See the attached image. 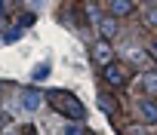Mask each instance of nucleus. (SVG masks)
I'll list each match as a JSON object with an SVG mask.
<instances>
[{"label":"nucleus","instance_id":"2","mask_svg":"<svg viewBox=\"0 0 157 135\" xmlns=\"http://www.w3.org/2000/svg\"><path fill=\"white\" fill-rule=\"evenodd\" d=\"M111 55H114V49H111L108 40H96L93 43V61H99L105 68V64H111Z\"/></svg>","mask_w":157,"mask_h":135},{"label":"nucleus","instance_id":"15","mask_svg":"<svg viewBox=\"0 0 157 135\" xmlns=\"http://www.w3.org/2000/svg\"><path fill=\"white\" fill-rule=\"evenodd\" d=\"M6 135H16V132H6Z\"/></svg>","mask_w":157,"mask_h":135},{"label":"nucleus","instance_id":"9","mask_svg":"<svg viewBox=\"0 0 157 135\" xmlns=\"http://www.w3.org/2000/svg\"><path fill=\"white\" fill-rule=\"evenodd\" d=\"M145 22H148V28H157V6H151L145 13Z\"/></svg>","mask_w":157,"mask_h":135},{"label":"nucleus","instance_id":"7","mask_svg":"<svg viewBox=\"0 0 157 135\" xmlns=\"http://www.w3.org/2000/svg\"><path fill=\"white\" fill-rule=\"evenodd\" d=\"M139 117L145 120V123H157V104L148 98V101H142L139 104Z\"/></svg>","mask_w":157,"mask_h":135},{"label":"nucleus","instance_id":"6","mask_svg":"<svg viewBox=\"0 0 157 135\" xmlns=\"http://www.w3.org/2000/svg\"><path fill=\"white\" fill-rule=\"evenodd\" d=\"M105 80H108L111 86H123L126 74H123V68H117V64H105Z\"/></svg>","mask_w":157,"mask_h":135},{"label":"nucleus","instance_id":"3","mask_svg":"<svg viewBox=\"0 0 157 135\" xmlns=\"http://www.w3.org/2000/svg\"><path fill=\"white\" fill-rule=\"evenodd\" d=\"M19 98H22V108H25V111H34V108H40L43 92H37V89H22Z\"/></svg>","mask_w":157,"mask_h":135},{"label":"nucleus","instance_id":"10","mask_svg":"<svg viewBox=\"0 0 157 135\" xmlns=\"http://www.w3.org/2000/svg\"><path fill=\"white\" fill-rule=\"evenodd\" d=\"M46 74H49V64H40L37 71H34V80H40V77H46Z\"/></svg>","mask_w":157,"mask_h":135},{"label":"nucleus","instance_id":"1","mask_svg":"<svg viewBox=\"0 0 157 135\" xmlns=\"http://www.w3.org/2000/svg\"><path fill=\"white\" fill-rule=\"evenodd\" d=\"M46 101H49L59 114H65L68 120H83V117H86V108L80 104V98H77V95H71V92L49 89V92H46Z\"/></svg>","mask_w":157,"mask_h":135},{"label":"nucleus","instance_id":"13","mask_svg":"<svg viewBox=\"0 0 157 135\" xmlns=\"http://www.w3.org/2000/svg\"><path fill=\"white\" fill-rule=\"evenodd\" d=\"M65 135H83V129H80V126H68Z\"/></svg>","mask_w":157,"mask_h":135},{"label":"nucleus","instance_id":"11","mask_svg":"<svg viewBox=\"0 0 157 135\" xmlns=\"http://www.w3.org/2000/svg\"><path fill=\"white\" fill-rule=\"evenodd\" d=\"M99 101H102V108H105V111H108V114H111V111H114V101H111V98H108V95H102V98H99Z\"/></svg>","mask_w":157,"mask_h":135},{"label":"nucleus","instance_id":"4","mask_svg":"<svg viewBox=\"0 0 157 135\" xmlns=\"http://www.w3.org/2000/svg\"><path fill=\"white\" fill-rule=\"evenodd\" d=\"M99 34H102V40H111L117 34V19L114 16H102L99 19Z\"/></svg>","mask_w":157,"mask_h":135},{"label":"nucleus","instance_id":"14","mask_svg":"<svg viewBox=\"0 0 157 135\" xmlns=\"http://www.w3.org/2000/svg\"><path fill=\"white\" fill-rule=\"evenodd\" d=\"M126 135H145V132H139V126H129V132Z\"/></svg>","mask_w":157,"mask_h":135},{"label":"nucleus","instance_id":"8","mask_svg":"<svg viewBox=\"0 0 157 135\" xmlns=\"http://www.w3.org/2000/svg\"><path fill=\"white\" fill-rule=\"evenodd\" d=\"M142 89H145L151 98L157 95V74H154V71H151V74H142Z\"/></svg>","mask_w":157,"mask_h":135},{"label":"nucleus","instance_id":"12","mask_svg":"<svg viewBox=\"0 0 157 135\" xmlns=\"http://www.w3.org/2000/svg\"><path fill=\"white\" fill-rule=\"evenodd\" d=\"M148 55L157 61V40H151V43H148Z\"/></svg>","mask_w":157,"mask_h":135},{"label":"nucleus","instance_id":"5","mask_svg":"<svg viewBox=\"0 0 157 135\" xmlns=\"http://www.w3.org/2000/svg\"><path fill=\"white\" fill-rule=\"evenodd\" d=\"M132 13V0H111V6H108V16L120 19V16H129Z\"/></svg>","mask_w":157,"mask_h":135}]
</instances>
